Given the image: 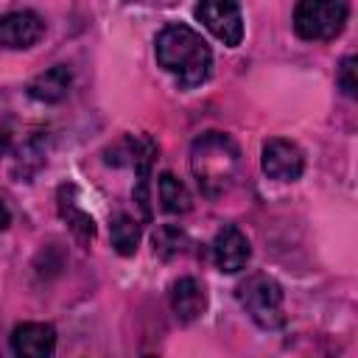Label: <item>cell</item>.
<instances>
[{"label":"cell","mask_w":358,"mask_h":358,"mask_svg":"<svg viewBox=\"0 0 358 358\" xmlns=\"http://www.w3.org/2000/svg\"><path fill=\"white\" fill-rule=\"evenodd\" d=\"M154 53L159 67L171 73L182 90H193L204 84L213 67L210 45L201 39V34H196L185 22L165 25L154 39Z\"/></svg>","instance_id":"cell-1"},{"label":"cell","mask_w":358,"mask_h":358,"mask_svg":"<svg viewBox=\"0 0 358 358\" xmlns=\"http://www.w3.org/2000/svg\"><path fill=\"white\" fill-rule=\"evenodd\" d=\"M350 6L338 0H302L294 8V31L308 42H324L344 31Z\"/></svg>","instance_id":"cell-4"},{"label":"cell","mask_w":358,"mask_h":358,"mask_svg":"<svg viewBox=\"0 0 358 358\" xmlns=\"http://www.w3.org/2000/svg\"><path fill=\"white\" fill-rule=\"evenodd\" d=\"M45 34V20L36 11H8L0 17V48L8 50H22L31 48L42 39Z\"/></svg>","instance_id":"cell-8"},{"label":"cell","mask_w":358,"mask_h":358,"mask_svg":"<svg viewBox=\"0 0 358 358\" xmlns=\"http://www.w3.org/2000/svg\"><path fill=\"white\" fill-rule=\"evenodd\" d=\"M190 171L207 199L229 193L241 176V148L224 131H204L190 145Z\"/></svg>","instance_id":"cell-2"},{"label":"cell","mask_w":358,"mask_h":358,"mask_svg":"<svg viewBox=\"0 0 358 358\" xmlns=\"http://www.w3.org/2000/svg\"><path fill=\"white\" fill-rule=\"evenodd\" d=\"M70 84H73L70 67H67V64H53V67L42 70V73L28 84V95H31L34 101H42V103H59L62 98H67Z\"/></svg>","instance_id":"cell-12"},{"label":"cell","mask_w":358,"mask_h":358,"mask_svg":"<svg viewBox=\"0 0 358 358\" xmlns=\"http://www.w3.org/2000/svg\"><path fill=\"white\" fill-rule=\"evenodd\" d=\"M157 190H159V201H162V210L165 213H173V215L190 213V207H193L190 193H187V187L173 173H162Z\"/></svg>","instance_id":"cell-15"},{"label":"cell","mask_w":358,"mask_h":358,"mask_svg":"<svg viewBox=\"0 0 358 358\" xmlns=\"http://www.w3.org/2000/svg\"><path fill=\"white\" fill-rule=\"evenodd\" d=\"M103 157H106L109 165L131 168L140 179V176L151 173V165H154V157H157V143L148 134H123L120 140H115L103 151Z\"/></svg>","instance_id":"cell-6"},{"label":"cell","mask_w":358,"mask_h":358,"mask_svg":"<svg viewBox=\"0 0 358 358\" xmlns=\"http://www.w3.org/2000/svg\"><path fill=\"white\" fill-rule=\"evenodd\" d=\"M8 143H11L8 131H6V129H0V154H6V151H8Z\"/></svg>","instance_id":"cell-19"},{"label":"cell","mask_w":358,"mask_h":358,"mask_svg":"<svg viewBox=\"0 0 358 358\" xmlns=\"http://www.w3.org/2000/svg\"><path fill=\"white\" fill-rule=\"evenodd\" d=\"M56 330L45 322H22L11 333L14 358H53Z\"/></svg>","instance_id":"cell-10"},{"label":"cell","mask_w":358,"mask_h":358,"mask_svg":"<svg viewBox=\"0 0 358 358\" xmlns=\"http://www.w3.org/2000/svg\"><path fill=\"white\" fill-rule=\"evenodd\" d=\"M204 308H207V294L196 277H182L171 285V310L176 313L179 322L199 319Z\"/></svg>","instance_id":"cell-11"},{"label":"cell","mask_w":358,"mask_h":358,"mask_svg":"<svg viewBox=\"0 0 358 358\" xmlns=\"http://www.w3.org/2000/svg\"><path fill=\"white\" fill-rule=\"evenodd\" d=\"M143 358H154V355H143Z\"/></svg>","instance_id":"cell-20"},{"label":"cell","mask_w":358,"mask_h":358,"mask_svg":"<svg viewBox=\"0 0 358 358\" xmlns=\"http://www.w3.org/2000/svg\"><path fill=\"white\" fill-rule=\"evenodd\" d=\"M260 165H263V173L268 179L294 182L305 171V157H302V148L296 143L282 140V137H271V140L263 143Z\"/></svg>","instance_id":"cell-5"},{"label":"cell","mask_w":358,"mask_h":358,"mask_svg":"<svg viewBox=\"0 0 358 358\" xmlns=\"http://www.w3.org/2000/svg\"><path fill=\"white\" fill-rule=\"evenodd\" d=\"M11 224V213H8V207L0 201V229H6Z\"/></svg>","instance_id":"cell-18"},{"label":"cell","mask_w":358,"mask_h":358,"mask_svg":"<svg viewBox=\"0 0 358 358\" xmlns=\"http://www.w3.org/2000/svg\"><path fill=\"white\" fill-rule=\"evenodd\" d=\"M252 257V246H249V238L235 227V224H224L213 241V260L221 271L227 274H235L241 268H246Z\"/></svg>","instance_id":"cell-9"},{"label":"cell","mask_w":358,"mask_h":358,"mask_svg":"<svg viewBox=\"0 0 358 358\" xmlns=\"http://www.w3.org/2000/svg\"><path fill=\"white\" fill-rule=\"evenodd\" d=\"M238 302L249 313V319L263 330H277L285 324L282 310V288L268 274H252L238 285Z\"/></svg>","instance_id":"cell-3"},{"label":"cell","mask_w":358,"mask_h":358,"mask_svg":"<svg viewBox=\"0 0 358 358\" xmlns=\"http://www.w3.org/2000/svg\"><path fill=\"white\" fill-rule=\"evenodd\" d=\"M109 238H112V249L123 257L137 252L140 243V224L129 215V213H115L112 224H109Z\"/></svg>","instance_id":"cell-14"},{"label":"cell","mask_w":358,"mask_h":358,"mask_svg":"<svg viewBox=\"0 0 358 358\" xmlns=\"http://www.w3.org/2000/svg\"><path fill=\"white\" fill-rule=\"evenodd\" d=\"M193 17L204 22V28L221 39L227 48L241 45L243 39V17L235 3H199L193 8Z\"/></svg>","instance_id":"cell-7"},{"label":"cell","mask_w":358,"mask_h":358,"mask_svg":"<svg viewBox=\"0 0 358 358\" xmlns=\"http://www.w3.org/2000/svg\"><path fill=\"white\" fill-rule=\"evenodd\" d=\"M185 243H187V235L176 224H165V227H159L154 232V252L159 257H165V260L173 257V255H179L185 249Z\"/></svg>","instance_id":"cell-16"},{"label":"cell","mask_w":358,"mask_h":358,"mask_svg":"<svg viewBox=\"0 0 358 358\" xmlns=\"http://www.w3.org/2000/svg\"><path fill=\"white\" fill-rule=\"evenodd\" d=\"M59 213L62 218L67 221L70 232L81 241V243H90L95 238V221L90 213L81 210V204L76 201V187L73 185H62L59 187Z\"/></svg>","instance_id":"cell-13"},{"label":"cell","mask_w":358,"mask_h":358,"mask_svg":"<svg viewBox=\"0 0 358 358\" xmlns=\"http://www.w3.org/2000/svg\"><path fill=\"white\" fill-rule=\"evenodd\" d=\"M336 81H338V87H341V92H344L347 98H355V95H358V81H355V56H347V59L338 64Z\"/></svg>","instance_id":"cell-17"}]
</instances>
